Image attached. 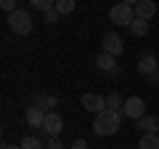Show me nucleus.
I'll return each mask as SVG.
<instances>
[{
    "label": "nucleus",
    "instance_id": "1",
    "mask_svg": "<svg viewBox=\"0 0 159 149\" xmlns=\"http://www.w3.org/2000/svg\"><path fill=\"white\" fill-rule=\"evenodd\" d=\"M119 123H122L119 109H103V112L96 115V120H93V133L96 136H114L119 131Z\"/></svg>",
    "mask_w": 159,
    "mask_h": 149
},
{
    "label": "nucleus",
    "instance_id": "2",
    "mask_svg": "<svg viewBox=\"0 0 159 149\" xmlns=\"http://www.w3.org/2000/svg\"><path fill=\"white\" fill-rule=\"evenodd\" d=\"M8 27H11L13 35H29L32 32V16H29V11H24V8H16L13 13H8Z\"/></svg>",
    "mask_w": 159,
    "mask_h": 149
},
{
    "label": "nucleus",
    "instance_id": "3",
    "mask_svg": "<svg viewBox=\"0 0 159 149\" xmlns=\"http://www.w3.org/2000/svg\"><path fill=\"white\" fill-rule=\"evenodd\" d=\"M109 19H111V24H117V27H130V24L135 22V8L127 6V3H117V6H111V11H109Z\"/></svg>",
    "mask_w": 159,
    "mask_h": 149
},
{
    "label": "nucleus",
    "instance_id": "4",
    "mask_svg": "<svg viewBox=\"0 0 159 149\" xmlns=\"http://www.w3.org/2000/svg\"><path fill=\"white\" fill-rule=\"evenodd\" d=\"M122 115L130 117V120H141V117L146 115V101H143L141 96L125 99V104H122Z\"/></svg>",
    "mask_w": 159,
    "mask_h": 149
},
{
    "label": "nucleus",
    "instance_id": "5",
    "mask_svg": "<svg viewBox=\"0 0 159 149\" xmlns=\"http://www.w3.org/2000/svg\"><path fill=\"white\" fill-rule=\"evenodd\" d=\"M101 51L103 53H111V56H122L125 53V46H122V37L117 32H106L103 35V43H101Z\"/></svg>",
    "mask_w": 159,
    "mask_h": 149
},
{
    "label": "nucleus",
    "instance_id": "6",
    "mask_svg": "<svg viewBox=\"0 0 159 149\" xmlns=\"http://www.w3.org/2000/svg\"><path fill=\"white\" fill-rule=\"evenodd\" d=\"M64 131V120L58 112H48L45 115V123H43V128H40V133H45L48 138L51 136H58V133Z\"/></svg>",
    "mask_w": 159,
    "mask_h": 149
},
{
    "label": "nucleus",
    "instance_id": "7",
    "mask_svg": "<svg viewBox=\"0 0 159 149\" xmlns=\"http://www.w3.org/2000/svg\"><path fill=\"white\" fill-rule=\"evenodd\" d=\"M82 107L88 109V112H93V115H98V112H103L106 109V96H101V93H82Z\"/></svg>",
    "mask_w": 159,
    "mask_h": 149
},
{
    "label": "nucleus",
    "instance_id": "8",
    "mask_svg": "<svg viewBox=\"0 0 159 149\" xmlns=\"http://www.w3.org/2000/svg\"><path fill=\"white\" fill-rule=\"evenodd\" d=\"M96 64H98V69H101L103 74H117L119 72V67H117V56H111V53H98V59H96Z\"/></svg>",
    "mask_w": 159,
    "mask_h": 149
},
{
    "label": "nucleus",
    "instance_id": "9",
    "mask_svg": "<svg viewBox=\"0 0 159 149\" xmlns=\"http://www.w3.org/2000/svg\"><path fill=\"white\" fill-rule=\"evenodd\" d=\"M157 69H159L157 56H154V53H143V56H141V61H138V72H141L143 77H148V74H154Z\"/></svg>",
    "mask_w": 159,
    "mask_h": 149
},
{
    "label": "nucleus",
    "instance_id": "10",
    "mask_svg": "<svg viewBox=\"0 0 159 149\" xmlns=\"http://www.w3.org/2000/svg\"><path fill=\"white\" fill-rule=\"evenodd\" d=\"M45 115H48V112H43L40 107H29L27 115H24V120H27L29 128H37V131H40V128H43V123H45Z\"/></svg>",
    "mask_w": 159,
    "mask_h": 149
},
{
    "label": "nucleus",
    "instance_id": "11",
    "mask_svg": "<svg viewBox=\"0 0 159 149\" xmlns=\"http://www.w3.org/2000/svg\"><path fill=\"white\" fill-rule=\"evenodd\" d=\"M135 16L151 22V19L157 16V3H154V0H141V3L135 6Z\"/></svg>",
    "mask_w": 159,
    "mask_h": 149
},
{
    "label": "nucleus",
    "instance_id": "12",
    "mask_svg": "<svg viewBox=\"0 0 159 149\" xmlns=\"http://www.w3.org/2000/svg\"><path fill=\"white\" fill-rule=\"evenodd\" d=\"M135 128H138L141 133H157V131H159V117L143 115L141 120H135Z\"/></svg>",
    "mask_w": 159,
    "mask_h": 149
},
{
    "label": "nucleus",
    "instance_id": "13",
    "mask_svg": "<svg viewBox=\"0 0 159 149\" xmlns=\"http://www.w3.org/2000/svg\"><path fill=\"white\" fill-rule=\"evenodd\" d=\"M32 107H40L43 112H53V107H58V99L56 96H45V93H34V99H32Z\"/></svg>",
    "mask_w": 159,
    "mask_h": 149
},
{
    "label": "nucleus",
    "instance_id": "14",
    "mask_svg": "<svg viewBox=\"0 0 159 149\" xmlns=\"http://www.w3.org/2000/svg\"><path fill=\"white\" fill-rule=\"evenodd\" d=\"M138 149H159V133H141Z\"/></svg>",
    "mask_w": 159,
    "mask_h": 149
},
{
    "label": "nucleus",
    "instance_id": "15",
    "mask_svg": "<svg viewBox=\"0 0 159 149\" xmlns=\"http://www.w3.org/2000/svg\"><path fill=\"white\" fill-rule=\"evenodd\" d=\"M130 32L135 35V37H146V35H148V22H146V19H138V16H135V22L130 24Z\"/></svg>",
    "mask_w": 159,
    "mask_h": 149
},
{
    "label": "nucleus",
    "instance_id": "16",
    "mask_svg": "<svg viewBox=\"0 0 159 149\" xmlns=\"http://www.w3.org/2000/svg\"><path fill=\"white\" fill-rule=\"evenodd\" d=\"M74 8H77V0H56V11L61 13V16L74 13Z\"/></svg>",
    "mask_w": 159,
    "mask_h": 149
},
{
    "label": "nucleus",
    "instance_id": "17",
    "mask_svg": "<svg viewBox=\"0 0 159 149\" xmlns=\"http://www.w3.org/2000/svg\"><path fill=\"white\" fill-rule=\"evenodd\" d=\"M29 6H32L34 11L45 13V11H51V8H56V0H29Z\"/></svg>",
    "mask_w": 159,
    "mask_h": 149
},
{
    "label": "nucleus",
    "instance_id": "18",
    "mask_svg": "<svg viewBox=\"0 0 159 149\" xmlns=\"http://www.w3.org/2000/svg\"><path fill=\"white\" fill-rule=\"evenodd\" d=\"M19 147H21V149H45V147H43V141H40L37 136H24Z\"/></svg>",
    "mask_w": 159,
    "mask_h": 149
},
{
    "label": "nucleus",
    "instance_id": "19",
    "mask_svg": "<svg viewBox=\"0 0 159 149\" xmlns=\"http://www.w3.org/2000/svg\"><path fill=\"white\" fill-rule=\"evenodd\" d=\"M122 96H119V93H109L106 96V109H122Z\"/></svg>",
    "mask_w": 159,
    "mask_h": 149
},
{
    "label": "nucleus",
    "instance_id": "20",
    "mask_svg": "<svg viewBox=\"0 0 159 149\" xmlns=\"http://www.w3.org/2000/svg\"><path fill=\"white\" fill-rule=\"evenodd\" d=\"M58 16H61V13H58L56 8H51V11L43 13V22H45V24H56V22H58Z\"/></svg>",
    "mask_w": 159,
    "mask_h": 149
},
{
    "label": "nucleus",
    "instance_id": "21",
    "mask_svg": "<svg viewBox=\"0 0 159 149\" xmlns=\"http://www.w3.org/2000/svg\"><path fill=\"white\" fill-rule=\"evenodd\" d=\"M45 149H66V147H64V141H61L58 136H51V138H48V147H45Z\"/></svg>",
    "mask_w": 159,
    "mask_h": 149
},
{
    "label": "nucleus",
    "instance_id": "22",
    "mask_svg": "<svg viewBox=\"0 0 159 149\" xmlns=\"http://www.w3.org/2000/svg\"><path fill=\"white\" fill-rule=\"evenodd\" d=\"M0 8H3L6 13H13L16 11V0H0Z\"/></svg>",
    "mask_w": 159,
    "mask_h": 149
},
{
    "label": "nucleus",
    "instance_id": "23",
    "mask_svg": "<svg viewBox=\"0 0 159 149\" xmlns=\"http://www.w3.org/2000/svg\"><path fill=\"white\" fill-rule=\"evenodd\" d=\"M69 149H88V141H85V138H77V141H74Z\"/></svg>",
    "mask_w": 159,
    "mask_h": 149
},
{
    "label": "nucleus",
    "instance_id": "24",
    "mask_svg": "<svg viewBox=\"0 0 159 149\" xmlns=\"http://www.w3.org/2000/svg\"><path fill=\"white\" fill-rule=\"evenodd\" d=\"M148 80H151V83H159V69H157L154 74H148Z\"/></svg>",
    "mask_w": 159,
    "mask_h": 149
},
{
    "label": "nucleus",
    "instance_id": "25",
    "mask_svg": "<svg viewBox=\"0 0 159 149\" xmlns=\"http://www.w3.org/2000/svg\"><path fill=\"white\" fill-rule=\"evenodd\" d=\"M0 149H21V147H16V144H3Z\"/></svg>",
    "mask_w": 159,
    "mask_h": 149
},
{
    "label": "nucleus",
    "instance_id": "26",
    "mask_svg": "<svg viewBox=\"0 0 159 149\" xmlns=\"http://www.w3.org/2000/svg\"><path fill=\"white\" fill-rule=\"evenodd\" d=\"M122 3H127V6H133V8H135L138 3H141V0H122Z\"/></svg>",
    "mask_w": 159,
    "mask_h": 149
},
{
    "label": "nucleus",
    "instance_id": "27",
    "mask_svg": "<svg viewBox=\"0 0 159 149\" xmlns=\"http://www.w3.org/2000/svg\"><path fill=\"white\" fill-rule=\"evenodd\" d=\"M157 133H159V131H157Z\"/></svg>",
    "mask_w": 159,
    "mask_h": 149
}]
</instances>
